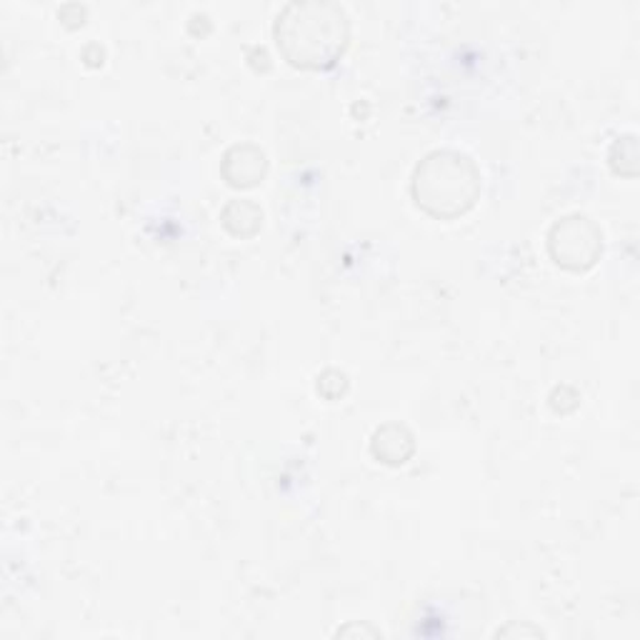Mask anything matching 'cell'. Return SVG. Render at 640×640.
I'll list each match as a JSON object with an SVG mask.
<instances>
[{
	"label": "cell",
	"instance_id": "6da1fadb",
	"mask_svg": "<svg viewBox=\"0 0 640 640\" xmlns=\"http://www.w3.org/2000/svg\"><path fill=\"white\" fill-rule=\"evenodd\" d=\"M276 43L290 66L328 70L343 58L351 41V23L341 5L325 0L290 3L276 21Z\"/></svg>",
	"mask_w": 640,
	"mask_h": 640
},
{
	"label": "cell",
	"instance_id": "7a4b0ae2",
	"mask_svg": "<svg viewBox=\"0 0 640 640\" xmlns=\"http://www.w3.org/2000/svg\"><path fill=\"white\" fill-rule=\"evenodd\" d=\"M483 190L481 168L461 151H433L418 163L410 178L416 206L435 221H455L473 210Z\"/></svg>",
	"mask_w": 640,
	"mask_h": 640
},
{
	"label": "cell",
	"instance_id": "3957f363",
	"mask_svg": "<svg viewBox=\"0 0 640 640\" xmlns=\"http://www.w3.org/2000/svg\"><path fill=\"white\" fill-rule=\"evenodd\" d=\"M548 253L561 268L585 273L600 261L603 231L588 216H565L548 233Z\"/></svg>",
	"mask_w": 640,
	"mask_h": 640
},
{
	"label": "cell",
	"instance_id": "277c9868",
	"mask_svg": "<svg viewBox=\"0 0 640 640\" xmlns=\"http://www.w3.org/2000/svg\"><path fill=\"white\" fill-rule=\"evenodd\" d=\"M221 173L228 180V186L253 188L258 186L265 178V173H268V158H265V153L258 145L251 143L233 145V148L223 155Z\"/></svg>",
	"mask_w": 640,
	"mask_h": 640
},
{
	"label": "cell",
	"instance_id": "5b68a950",
	"mask_svg": "<svg viewBox=\"0 0 640 640\" xmlns=\"http://www.w3.org/2000/svg\"><path fill=\"white\" fill-rule=\"evenodd\" d=\"M373 459L386 465H404L416 453V438L400 423H386L373 433L371 441Z\"/></svg>",
	"mask_w": 640,
	"mask_h": 640
},
{
	"label": "cell",
	"instance_id": "8992f818",
	"mask_svg": "<svg viewBox=\"0 0 640 640\" xmlns=\"http://www.w3.org/2000/svg\"><path fill=\"white\" fill-rule=\"evenodd\" d=\"M221 221L231 235L253 238L263 225V210L253 200H231L223 210Z\"/></svg>",
	"mask_w": 640,
	"mask_h": 640
},
{
	"label": "cell",
	"instance_id": "52a82bcc",
	"mask_svg": "<svg viewBox=\"0 0 640 640\" xmlns=\"http://www.w3.org/2000/svg\"><path fill=\"white\" fill-rule=\"evenodd\" d=\"M628 151H624V141H616L610 148V168L618 173V176H626V163H628V173L630 178L636 176L638 168H636V161H638V145H636V135H630V141L626 145Z\"/></svg>",
	"mask_w": 640,
	"mask_h": 640
},
{
	"label": "cell",
	"instance_id": "ba28073f",
	"mask_svg": "<svg viewBox=\"0 0 640 640\" xmlns=\"http://www.w3.org/2000/svg\"><path fill=\"white\" fill-rule=\"evenodd\" d=\"M349 390V376L341 371H325L323 376H318V393L328 400H338Z\"/></svg>",
	"mask_w": 640,
	"mask_h": 640
},
{
	"label": "cell",
	"instance_id": "9c48e42d",
	"mask_svg": "<svg viewBox=\"0 0 640 640\" xmlns=\"http://www.w3.org/2000/svg\"><path fill=\"white\" fill-rule=\"evenodd\" d=\"M351 633H361V636L368 633V636H376V638H378V636H380V630H376V628H361V626H349V628H341V630H338L335 636H351Z\"/></svg>",
	"mask_w": 640,
	"mask_h": 640
}]
</instances>
